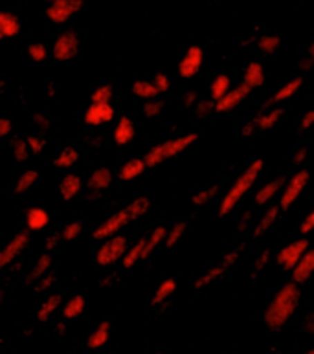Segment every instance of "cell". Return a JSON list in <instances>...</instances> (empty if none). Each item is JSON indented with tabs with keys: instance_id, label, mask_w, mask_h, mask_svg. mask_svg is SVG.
<instances>
[{
	"instance_id": "1",
	"label": "cell",
	"mask_w": 314,
	"mask_h": 354,
	"mask_svg": "<svg viewBox=\"0 0 314 354\" xmlns=\"http://www.w3.org/2000/svg\"><path fill=\"white\" fill-rule=\"evenodd\" d=\"M299 305V288L296 283H287L276 292V296L265 310V325L270 330H279L294 316Z\"/></svg>"
},
{
	"instance_id": "2",
	"label": "cell",
	"mask_w": 314,
	"mask_h": 354,
	"mask_svg": "<svg viewBox=\"0 0 314 354\" xmlns=\"http://www.w3.org/2000/svg\"><path fill=\"white\" fill-rule=\"evenodd\" d=\"M263 169V160L261 158H256L254 162L250 164V167L239 176V178L235 180L232 187L228 189V193L224 195L223 202H221V209H219V215L221 217H226L228 213H232L235 209V206L239 204L241 198L250 191V187L256 184L257 176L261 173Z\"/></svg>"
},
{
	"instance_id": "3",
	"label": "cell",
	"mask_w": 314,
	"mask_h": 354,
	"mask_svg": "<svg viewBox=\"0 0 314 354\" xmlns=\"http://www.w3.org/2000/svg\"><path fill=\"white\" fill-rule=\"evenodd\" d=\"M197 133H190L184 134V136L175 138V140H167V142L164 143H158L155 147H151V151H147V154H145V165H147V167H156V165H160L162 162H165V160H169L173 158V156H176V154L184 153V151H186L190 145H193V143L197 142Z\"/></svg>"
},
{
	"instance_id": "4",
	"label": "cell",
	"mask_w": 314,
	"mask_h": 354,
	"mask_svg": "<svg viewBox=\"0 0 314 354\" xmlns=\"http://www.w3.org/2000/svg\"><path fill=\"white\" fill-rule=\"evenodd\" d=\"M127 237L125 235H114L107 243L100 246L96 254V263L100 266H111L118 259H123L127 255Z\"/></svg>"
},
{
	"instance_id": "5",
	"label": "cell",
	"mask_w": 314,
	"mask_h": 354,
	"mask_svg": "<svg viewBox=\"0 0 314 354\" xmlns=\"http://www.w3.org/2000/svg\"><path fill=\"white\" fill-rule=\"evenodd\" d=\"M243 248H245V246H239V248H235V250H232V252H228V254L224 255V259L221 265L213 266V268H210L208 272H204V274L201 275L197 281H195V288H197V290H203V288H206V286L212 285L213 281H217L221 275L226 274V272H228V270L235 265V261L241 257V252H243Z\"/></svg>"
},
{
	"instance_id": "6",
	"label": "cell",
	"mask_w": 314,
	"mask_h": 354,
	"mask_svg": "<svg viewBox=\"0 0 314 354\" xmlns=\"http://www.w3.org/2000/svg\"><path fill=\"white\" fill-rule=\"evenodd\" d=\"M307 252H309V243H307V239H298V241H294V243L287 244L285 248L279 250V254H277L276 257L277 265H281L285 270H290V272H293Z\"/></svg>"
},
{
	"instance_id": "7",
	"label": "cell",
	"mask_w": 314,
	"mask_h": 354,
	"mask_svg": "<svg viewBox=\"0 0 314 354\" xmlns=\"http://www.w3.org/2000/svg\"><path fill=\"white\" fill-rule=\"evenodd\" d=\"M80 52V37L75 35L74 32H66L63 35H59L55 41H53L52 46V55L55 61L59 63H64V61H70L74 59Z\"/></svg>"
},
{
	"instance_id": "8",
	"label": "cell",
	"mask_w": 314,
	"mask_h": 354,
	"mask_svg": "<svg viewBox=\"0 0 314 354\" xmlns=\"http://www.w3.org/2000/svg\"><path fill=\"white\" fill-rule=\"evenodd\" d=\"M83 8L81 0H55L46 8V17L53 24H64L68 22L72 15H75L77 11Z\"/></svg>"
},
{
	"instance_id": "9",
	"label": "cell",
	"mask_w": 314,
	"mask_h": 354,
	"mask_svg": "<svg viewBox=\"0 0 314 354\" xmlns=\"http://www.w3.org/2000/svg\"><path fill=\"white\" fill-rule=\"evenodd\" d=\"M129 222H131V217H129L127 209H120L118 213H114L112 217L107 218L103 224H100V226L94 230V233H92V237L96 239V241H103V239H109V237H114V235H120V230H123V227L127 226Z\"/></svg>"
},
{
	"instance_id": "10",
	"label": "cell",
	"mask_w": 314,
	"mask_h": 354,
	"mask_svg": "<svg viewBox=\"0 0 314 354\" xmlns=\"http://www.w3.org/2000/svg\"><path fill=\"white\" fill-rule=\"evenodd\" d=\"M307 184H309V171L305 169L298 171L293 178L288 180L287 187H285L281 195V202H279L281 209H288V207L293 206L294 202L299 198V195H302V191L307 187Z\"/></svg>"
},
{
	"instance_id": "11",
	"label": "cell",
	"mask_w": 314,
	"mask_h": 354,
	"mask_svg": "<svg viewBox=\"0 0 314 354\" xmlns=\"http://www.w3.org/2000/svg\"><path fill=\"white\" fill-rule=\"evenodd\" d=\"M283 112H285L283 109H272V111H268L266 114H259V116L254 118L252 122L245 123V127L241 129V136L252 138L257 131H268V129H272L277 122H279V118L283 116Z\"/></svg>"
},
{
	"instance_id": "12",
	"label": "cell",
	"mask_w": 314,
	"mask_h": 354,
	"mask_svg": "<svg viewBox=\"0 0 314 354\" xmlns=\"http://www.w3.org/2000/svg\"><path fill=\"white\" fill-rule=\"evenodd\" d=\"M204 61V52L201 46H190L184 53V57L181 59V64H178V74L184 80H192L193 75L198 74V70L203 68Z\"/></svg>"
},
{
	"instance_id": "13",
	"label": "cell",
	"mask_w": 314,
	"mask_h": 354,
	"mask_svg": "<svg viewBox=\"0 0 314 354\" xmlns=\"http://www.w3.org/2000/svg\"><path fill=\"white\" fill-rule=\"evenodd\" d=\"M28 243H30V233L28 232H19L15 237L11 239L8 246L2 250V254H0V265L2 266H8L10 263L19 257L22 254V250L26 248Z\"/></svg>"
},
{
	"instance_id": "14",
	"label": "cell",
	"mask_w": 314,
	"mask_h": 354,
	"mask_svg": "<svg viewBox=\"0 0 314 354\" xmlns=\"http://www.w3.org/2000/svg\"><path fill=\"white\" fill-rule=\"evenodd\" d=\"M252 90L248 88V86L243 83V85L239 86H235L234 90H230L228 94L224 95L223 100L217 101L215 103V112H219V114H224V112H230V111H234L235 106H239L243 101L250 95Z\"/></svg>"
},
{
	"instance_id": "15",
	"label": "cell",
	"mask_w": 314,
	"mask_h": 354,
	"mask_svg": "<svg viewBox=\"0 0 314 354\" xmlns=\"http://www.w3.org/2000/svg\"><path fill=\"white\" fill-rule=\"evenodd\" d=\"M112 120H114V109L111 106V103H105V105L92 103L85 112V123L91 127L103 125V123H109Z\"/></svg>"
},
{
	"instance_id": "16",
	"label": "cell",
	"mask_w": 314,
	"mask_h": 354,
	"mask_svg": "<svg viewBox=\"0 0 314 354\" xmlns=\"http://www.w3.org/2000/svg\"><path fill=\"white\" fill-rule=\"evenodd\" d=\"M314 274V248L309 250L307 254L302 257L298 266L293 270V283L296 285H304L311 279V275Z\"/></svg>"
},
{
	"instance_id": "17",
	"label": "cell",
	"mask_w": 314,
	"mask_h": 354,
	"mask_svg": "<svg viewBox=\"0 0 314 354\" xmlns=\"http://www.w3.org/2000/svg\"><path fill=\"white\" fill-rule=\"evenodd\" d=\"M134 136H136V127H134L133 120L129 116L120 118V122H118L116 129H114V143L123 147V145L133 142Z\"/></svg>"
},
{
	"instance_id": "18",
	"label": "cell",
	"mask_w": 314,
	"mask_h": 354,
	"mask_svg": "<svg viewBox=\"0 0 314 354\" xmlns=\"http://www.w3.org/2000/svg\"><path fill=\"white\" fill-rule=\"evenodd\" d=\"M21 33V21L11 11L0 13V39H13Z\"/></svg>"
},
{
	"instance_id": "19",
	"label": "cell",
	"mask_w": 314,
	"mask_h": 354,
	"mask_svg": "<svg viewBox=\"0 0 314 354\" xmlns=\"http://www.w3.org/2000/svg\"><path fill=\"white\" fill-rule=\"evenodd\" d=\"M50 224V213L44 207H30L26 212V226L30 232H41Z\"/></svg>"
},
{
	"instance_id": "20",
	"label": "cell",
	"mask_w": 314,
	"mask_h": 354,
	"mask_svg": "<svg viewBox=\"0 0 314 354\" xmlns=\"http://www.w3.org/2000/svg\"><path fill=\"white\" fill-rule=\"evenodd\" d=\"M112 184V173L107 167H98L92 171V175L89 176V189L94 193H103L111 187Z\"/></svg>"
},
{
	"instance_id": "21",
	"label": "cell",
	"mask_w": 314,
	"mask_h": 354,
	"mask_svg": "<svg viewBox=\"0 0 314 354\" xmlns=\"http://www.w3.org/2000/svg\"><path fill=\"white\" fill-rule=\"evenodd\" d=\"M243 83L250 90L259 88L265 83V70H263L261 63H250L246 66L245 74H243Z\"/></svg>"
},
{
	"instance_id": "22",
	"label": "cell",
	"mask_w": 314,
	"mask_h": 354,
	"mask_svg": "<svg viewBox=\"0 0 314 354\" xmlns=\"http://www.w3.org/2000/svg\"><path fill=\"white\" fill-rule=\"evenodd\" d=\"M304 85V77H294L293 81H288L287 85H283L281 88L277 90L276 94L272 95L270 101H268V105H274V103H281V101L290 100L299 88Z\"/></svg>"
},
{
	"instance_id": "23",
	"label": "cell",
	"mask_w": 314,
	"mask_h": 354,
	"mask_svg": "<svg viewBox=\"0 0 314 354\" xmlns=\"http://www.w3.org/2000/svg\"><path fill=\"white\" fill-rule=\"evenodd\" d=\"M50 268H52V255L50 254H43L41 257H39L37 261H35V265H33L32 272L28 274V283H35V281H41L43 277H46L50 272Z\"/></svg>"
},
{
	"instance_id": "24",
	"label": "cell",
	"mask_w": 314,
	"mask_h": 354,
	"mask_svg": "<svg viewBox=\"0 0 314 354\" xmlns=\"http://www.w3.org/2000/svg\"><path fill=\"white\" fill-rule=\"evenodd\" d=\"M59 191H61L63 201H72V198L81 191V178L77 175H74V173H70V175H66L61 180Z\"/></svg>"
},
{
	"instance_id": "25",
	"label": "cell",
	"mask_w": 314,
	"mask_h": 354,
	"mask_svg": "<svg viewBox=\"0 0 314 354\" xmlns=\"http://www.w3.org/2000/svg\"><path fill=\"white\" fill-rule=\"evenodd\" d=\"M109 336H111V323L109 322L100 323L96 330H94V333L89 336V342H86L89 349H92V351L102 349L103 345L109 342Z\"/></svg>"
},
{
	"instance_id": "26",
	"label": "cell",
	"mask_w": 314,
	"mask_h": 354,
	"mask_svg": "<svg viewBox=\"0 0 314 354\" xmlns=\"http://www.w3.org/2000/svg\"><path fill=\"white\" fill-rule=\"evenodd\" d=\"M145 167H147V165H145L144 160H140V158L129 160V162L123 164L122 171H120V178L125 180V182H131V180L138 178V176L144 175Z\"/></svg>"
},
{
	"instance_id": "27",
	"label": "cell",
	"mask_w": 314,
	"mask_h": 354,
	"mask_svg": "<svg viewBox=\"0 0 314 354\" xmlns=\"http://www.w3.org/2000/svg\"><path fill=\"white\" fill-rule=\"evenodd\" d=\"M281 185H283V178H274L272 182H268V184L263 185L261 189L256 193L257 206H265V204H268V202H270L272 198L277 195V191H279V187H281Z\"/></svg>"
},
{
	"instance_id": "28",
	"label": "cell",
	"mask_w": 314,
	"mask_h": 354,
	"mask_svg": "<svg viewBox=\"0 0 314 354\" xmlns=\"http://www.w3.org/2000/svg\"><path fill=\"white\" fill-rule=\"evenodd\" d=\"M61 299H63V296H61L59 292H55V294H50V296L44 299L43 305H41V308H39V312H37L39 322H48L50 316H52L53 312L59 308V305H61Z\"/></svg>"
},
{
	"instance_id": "29",
	"label": "cell",
	"mask_w": 314,
	"mask_h": 354,
	"mask_svg": "<svg viewBox=\"0 0 314 354\" xmlns=\"http://www.w3.org/2000/svg\"><path fill=\"white\" fill-rule=\"evenodd\" d=\"M230 85H232V81L226 74H221L217 75L215 80H213L212 86H210V95H212V100L217 103L224 97V95L230 92Z\"/></svg>"
},
{
	"instance_id": "30",
	"label": "cell",
	"mask_w": 314,
	"mask_h": 354,
	"mask_svg": "<svg viewBox=\"0 0 314 354\" xmlns=\"http://www.w3.org/2000/svg\"><path fill=\"white\" fill-rule=\"evenodd\" d=\"M133 94L136 95V97H142V100L145 101H153L156 95H158V90H156V86L153 85V81L140 80L133 85Z\"/></svg>"
},
{
	"instance_id": "31",
	"label": "cell",
	"mask_w": 314,
	"mask_h": 354,
	"mask_svg": "<svg viewBox=\"0 0 314 354\" xmlns=\"http://www.w3.org/2000/svg\"><path fill=\"white\" fill-rule=\"evenodd\" d=\"M77 160H80V153L74 147H66L61 151L57 158L53 160V165H55V169H70Z\"/></svg>"
},
{
	"instance_id": "32",
	"label": "cell",
	"mask_w": 314,
	"mask_h": 354,
	"mask_svg": "<svg viewBox=\"0 0 314 354\" xmlns=\"http://www.w3.org/2000/svg\"><path fill=\"white\" fill-rule=\"evenodd\" d=\"M125 209H127L131 221H136V218L144 217L145 213L149 212V209H151V201H149V198H147V196H138V198L131 202V204H129V206L125 207Z\"/></svg>"
},
{
	"instance_id": "33",
	"label": "cell",
	"mask_w": 314,
	"mask_h": 354,
	"mask_svg": "<svg viewBox=\"0 0 314 354\" xmlns=\"http://www.w3.org/2000/svg\"><path fill=\"white\" fill-rule=\"evenodd\" d=\"M167 237V227L165 226H158L153 230V233L149 235V239H147V244H145V250H144V255H142V259H147L153 252L156 250V246H158L164 239Z\"/></svg>"
},
{
	"instance_id": "34",
	"label": "cell",
	"mask_w": 314,
	"mask_h": 354,
	"mask_svg": "<svg viewBox=\"0 0 314 354\" xmlns=\"http://www.w3.org/2000/svg\"><path fill=\"white\" fill-rule=\"evenodd\" d=\"M277 213H279V206L268 207L263 215V218L259 221V224L256 226V232H254V237H261L263 233H266L272 227V224L277 221Z\"/></svg>"
},
{
	"instance_id": "35",
	"label": "cell",
	"mask_w": 314,
	"mask_h": 354,
	"mask_svg": "<svg viewBox=\"0 0 314 354\" xmlns=\"http://www.w3.org/2000/svg\"><path fill=\"white\" fill-rule=\"evenodd\" d=\"M85 310V297L83 296H74L70 299L63 308V316L66 319H74V317H80Z\"/></svg>"
},
{
	"instance_id": "36",
	"label": "cell",
	"mask_w": 314,
	"mask_h": 354,
	"mask_svg": "<svg viewBox=\"0 0 314 354\" xmlns=\"http://www.w3.org/2000/svg\"><path fill=\"white\" fill-rule=\"evenodd\" d=\"M176 290V283L173 277H167L160 283V286L156 288L155 292V297H153V305H160V303H164L167 297Z\"/></svg>"
},
{
	"instance_id": "37",
	"label": "cell",
	"mask_w": 314,
	"mask_h": 354,
	"mask_svg": "<svg viewBox=\"0 0 314 354\" xmlns=\"http://www.w3.org/2000/svg\"><path fill=\"white\" fill-rule=\"evenodd\" d=\"M145 244H147V241H145V239H140L138 243L134 244L133 248L129 250L127 255L123 257V266H125V268H133V266L136 265L140 259H142V255H144V250H145Z\"/></svg>"
},
{
	"instance_id": "38",
	"label": "cell",
	"mask_w": 314,
	"mask_h": 354,
	"mask_svg": "<svg viewBox=\"0 0 314 354\" xmlns=\"http://www.w3.org/2000/svg\"><path fill=\"white\" fill-rule=\"evenodd\" d=\"M37 180H39L37 171L26 169L21 176H19V180H17L15 191L17 193H24V191H28L30 187H33V185L37 184Z\"/></svg>"
},
{
	"instance_id": "39",
	"label": "cell",
	"mask_w": 314,
	"mask_h": 354,
	"mask_svg": "<svg viewBox=\"0 0 314 354\" xmlns=\"http://www.w3.org/2000/svg\"><path fill=\"white\" fill-rule=\"evenodd\" d=\"M11 154L17 162H26L28 156H30V145H28V140H21L17 138L11 142Z\"/></svg>"
},
{
	"instance_id": "40",
	"label": "cell",
	"mask_w": 314,
	"mask_h": 354,
	"mask_svg": "<svg viewBox=\"0 0 314 354\" xmlns=\"http://www.w3.org/2000/svg\"><path fill=\"white\" fill-rule=\"evenodd\" d=\"M217 193H219V185H212V187H208V189L198 191V193L193 195V204L198 207L206 206V204H210V202L217 196Z\"/></svg>"
},
{
	"instance_id": "41",
	"label": "cell",
	"mask_w": 314,
	"mask_h": 354,
	"mask_svg": "<svg viewBox=\"0 0 314 354\" xmlns=\"http://www.w3.org/2000/svg\"><path fill=\"white\" fill-rule=\"evenodd\" d=\"M279 44H281V39L277 37V35H263L257 41V48L263 53H274L279 48Z\"/></svg>"
},
{
	"instance_id": "42",
	"label": "cell",
	"mask_w": 314,
	"mask_h": 354,
	"mask_svg": "<svg viewBox=\"0 0 314 354\" xmlns=\"http://www.w3.org/2000/svg\"><path fill=\"white\" fill-rule=\"evenodd\" d=\"M112 86L111 85H100L94 92H92V103L96 105H105V103H111L112 100Z\"/></svg>"
},
{
	"instance_id": "43",
	"label": "cell",
	"mask_w": 314,
	"mask_h": 354,
	"mask_svg": "<svg viewBox=\"0 0 314 354\" xmlns=\"http://www.w3.org/2000/svg\"><path fill=\"white\" fill-rule=\"evenodd\" d=\"M184 232H186V224L184 222H176L175 226L171 227L169 232H167V237H165V246L167 248H173L178 241L182 239V235H184Z\"/></svg>"
},
{
	"instance_id": "44",
	"label": "cell",
	"mask_w": 314,
	"mask_h": 354,
	"mask_svg": "<svg viewBox=\"0 0 314 354\" xmlns=\"http://www.w3.org/2000/svg\"><path fill=\"white\" fill-rule=\"evenodd\" d=\"M28 55L30 59H33L35 63H43L48 57V48L44 46L43 43H33L28 46Z\"/></svg>"
},
{
	"instance_id": "45",
	"label": "cell",
	"mask_w": 314,
	"mask_h": 354,
	"mask_svg": "<svg viewBox=\"0 0 314 354\" xmlns=\"http://www.w3.org/2000/svg\"><path fill=\"white\" fill-rule=\"evenodd\" d=\"M81 232H83V224H81L80 221L75 222H70V224H66V226L63 227V233H61V237L64 239V241H75V239L80 237Z\"/></svg>"
},
{
	"instance_id": "46",
	"label": "cell",
	"mask_w": 314,
	"mask_h": 354,
	"mask_svg": "<svg viewBox=\"0 0 314 354\" xmlns=\"http://www.w3.org/2000/svg\"><path fill=\"white\" fill-rule=\"evenodd\" d=\"M212 112H215V103L210 100H201L197 103V106H195V114H197V118H206L210 116Z\"/></svg>"
},
{
	"instance_id": "47",
	"label": "cell",
	"mask_w": 314,
	"mask_h": 354,
	"mask_svg": "<svg viewBox=\"0 0 314 354\" xmlns=\"http://www.w3.org/2000/svg\"><path fill=\"white\" fill-rule=\"evenodd\" d=\"M153 85L156 86L158 94H164V92L169 90V77H167V74H164V72H156L155 77H153Z\"/></svg>"
},
{
	"instance_id": "48",
	"label": "cell",
	"mask_w": 314,
	"mask_h": 354,
	"mask_svg": "<svg viewBox=\"0 0 314 354\" xmlns=\"http://www.w3.org/2000/svg\"><path fill=\"white\" fill-rule=\"evenodd\" d=\"M162 109H164V105H162V101H145L144 105V114L147 118H156L162 112Z\"/></svg>"
},
{
	"instance_id": "49",
	"label": "cell",
	"mask_w": 314,
	"mask_h": 354,
	"mask_svg": "<svg viewBox=\"0 0 314 354\" xmlns=\"http://www.w3.org/2000/svg\"><path fill=\"white\" fill-rule=\"evenodd\" d=\"M28 145H30V151L33 154H41L46 147V140L39 136H28Z\"/></svg>"
},
{
	"instance_id": "50",
	"label": "cell",
	"mask_w": 314,
	"mask_h": 354,
	"mask_svg": "<svg viewBox=\"0 0 314 354\" xmlns=\"http://www.w3.org/2000/svg\"><path fill=\"white\" fill-rule=\"evenodd\" d=\"M197 103H198L197 92H193V90H187L186 94L182 95V106H184V109H192V106H197Z\"/></svg>"
},
{
	"instance_id": "51",
	"label": "cell",
	"mask_w": 314,
	"mask_h": 354,
	"mask_svg": "<svg viewBox=\"0 0 314 354\" xmlns=\"http://www.w3.org/2000/svg\"><path fill=\"white\" fill-rule=\"evenodd\" d=\"M53 281H55V275L48 274L46 277H43V279L39 281L37 285H35V290H37V292L50 290V288H52V285H53Z\"/></svg>"
},
{
	"instance_id": "52",
	"label": "cell",
	"mask_w": 314,
	"mask_h": 354,
	"mask_svg": "<svg viewBox=\"0 0 314 354\" xmlns=\"http://www.w3.org/2000/svg\"><path fill=\"white\" fill-rule=\"evenodd\" d=\"M314 230V209L313 212L307 215V217L304 218V222H302V226H299V232L304 233V235H307V233H311Z\"/></svg>"
},
{
	"instance_id": "53",
	"label": "cell",
	"mask_w": 314,
	"mask_h": 354,
	"mask_svg": "<svg viewBox=\"0 0 314 354\" xmlns=\"http://www.w3.org/2000/svg\"><path fill=\"white\" fill-rule=\"evenodd\" d=\"M313 125H314V111H307L304 114V118H302L299 129H302V131H307V129H311Z\"/></svg>"
},
{
	"instance_id": "54",
	"label": "cell",
	"mask_w": 314,
	"mask_h": 354,
	"mask_svg": "<svg viewBox=\"0 0 314 354\" xmlns=\"http://www.w3.org/2000/svg\"><path fill=\"white\" fill-rule=\"evenodd\" d=\"M268 257H270V250H265L259 257H257L256 261V274L257 272H261L263 268L266 266V263H268Z\"/></svg>"
},
{
	"instance_id": "55",
	"label": "cell",
	"mask_w": 314,
	"mask_h": 354,
	"mask_svg": "<svg viewBox=\"0 0 314 354\" xmlns=\"http://www.w3.org/2000/svg\"><path fill=\"white\" fill-rule=\"evenodd\" d=\"M33 122H35V125H37L39 129H50V118L48 116H44V114H35L33 116Z\"/></svg>"
},
{
	"instance_id": "56",
	"label": "cell",
	"mask_w": 314,
	"mask_h": 354,
	"mask_svg": "<svg viewBox=\"0 0 314 354\" xmlns=\"http://www.w3.org/2000/svg\"><path fill=\"white\" fill-rule=\"evenodd\" d=\"M304 328H305V333L314 334V310H311L309 314H307V316H305Z\"/></svg>"
},
{
	"instance_id": "57",
	"label": "cell",
	"mask_w": 314,
	"mask_h": 354,
	"mask_svg": "<svg viewBox=\"0 0 314 354\" xmlns=\"http://www.w3.org/2000/svg\"><path fill=\"white\" fill-rule=\"evenodd\" d=\"M11 134V122L8 120V118H2L0 120V136L6 138V136H10Z\"/></svg>"
},
{
	"instance_id": "58",
	"label": "cell",
	"mask_w": 314,
	"mask_h": 354,
	"mask_svg": "<svg viewBox=\"0 0 314 354\" xmlns=\"http://www.w3.org/2000/svg\"><path fill=\"white\" fill-rule=\"evenodd\" d=\"M305 158H307V149L299 147L296 154H294V164H304Z\"/></svg>"
},
{
	"instance_id": "59",
	"label": "cell",
	"mask_w": 314,
	"mask_h": 354,
	"mask_svg": "<svg viewBox=\"0 0 314 354\" xmlns=\"http://www.w3.org/2000/svg\"><path fill=\"white\" fill-rule=\"evenodd\" d=\"M59 243V235L57 233H53V235H50L48 239H46V252H50V250H53L55 246H57Z\"/></svg>"
},
{
	"instance_id": "60",
	"label": "cell",
	"mask_w": 314,
	"mask_h": 354,
	"mask_svg": "<svg viewBox=\"0 0 314 354\" xmlns=\"http://www.w3.org/2000/svg\"><path fill=\"white\" fill-rule=\"evenodd\" d=\"M313 59H304V61H302V68L304 70H311V66H313Z\"/></svg>"
},
{
	"instance_id": "61",
	"label": "cell",
	"mask_w": 314,
	"mask_h": 354,
	"mask_svg": "<svg viewBox=\"0 0 314 354\" xmlns=\"http://www.w3.org/2000/svg\"><path fill=\"white\" fill-rule=\"evenodd\" d=\"M309 59H313L314 61V43L309 46Z\"/></svg>"
},
{
	"instance_id": "62",
	"label": "cell",
	"mask_w": 314,
	"mask_h": 354,
	"mask_svg": "<svg viewBox=\"0 0 314 354\" xmlns=\"http://www.w3.org/2000/svg\"><path fill=\"white\" fill-rule=\"evenodd\" d=\"M305 354H314V347L311 351H307V353H305Z\"/></svg>"
}]
</instances>
